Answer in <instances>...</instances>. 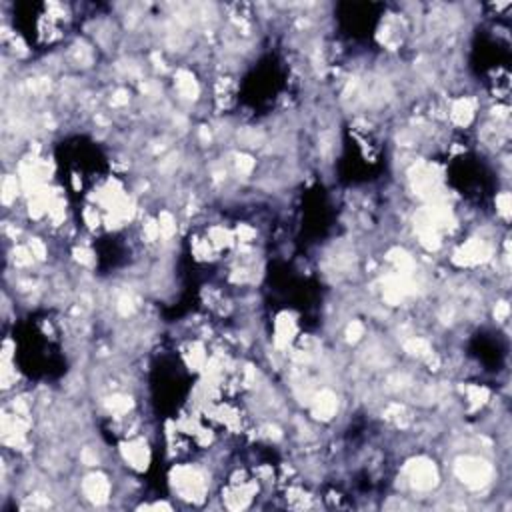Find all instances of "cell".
<instances>
[{
	"label": "cell",
	"mask_w": 512,
	"mask_h": 512,
	"mask_svg": "<svg viewBox=\"0 0 512 512\" xmlns=\"http://www.w3.org/2000/svg\"><path fill=\"white\" fill-rule=\"evenodd\" d=\"M123 456L132 468L144 470L150 460V450L144 440H130V443L123 444Z\"/></svg>",
	"instance_id": "8992f818"
},
{
	"label": "cell",
	"mask_w": 512,
	"mask_h": 512,
	"mask_svg": "<svg viewBox=\"0 0 512 512\" xmlns=\"http://www.w3.org/2000/svg\"><path fill=\"white\" fill-rule=\"evenodd\" d=\"M456 477L470 489H482L492 478V467L478 456H465L456 462Z\"/></svg>",
	"instance_id": "6da1fadb"
},
{
	"label": "cell",
	"mask_w": 512,
	"mask_h": 512,
	"mask_svg": "<svg viewBox=\"0 0 512 512\" xmlns=\"http://www.w3.org/2000/svg\"><path fill=\"white\" fill-rule=\"evenodd\" d=\"M363 336H365V324L358 322V320H353V322L346 326V341L356 342L360 341Z\"/></svg>",
	"instance_id": "30bf717a"
},
{
	"label": "cell",
	"mask_w": 512,
	"mask_h": 512,
	"mask_svg": "<svg viewBox=\"0 0 512 512\" xmlns=\"http://www.w3.org/2000/svg\"><path fill=\"white\" fill-rule=\"evenodd\" d=\"M172 482L176 492L183 499H205L206 494V478L200 470L193 467H178L172 470Z\"/></svg>",
	"instance_id": "7a4b0ae2"
},
{
	"label": "cell",
	"mask_w": 512,
	"mask_h": 512,
	"mask_svg": "<svg viewBox=\"0 0 512 512\" xmlns=\"http://www.w3.org/2000/svg\"><path fill=\"white\" fill-rule=\"evenodd\" d=\"M508 310H511V308H508L506 302H499L496 308H494V317H496V320H499V322H504V320L508 319Z\"/></svg>",
	"instance_id": "7c38bea8"
},
{
	"label": "cell",
	"mask_w": 512,
	"mask_h": 512,
	"mask_svg": "<svg viewBox=\"0 0 512 512\" xmlns=\"http://www.w3.org/2000/svg\"><path fill=\"white\" fill-rule=\"evenodd\" d=\"M176 89H178V94L186 98V101H194L198 96V82L194 80V76L188 72V70H178L176 72Z\"/></svg>",
	"instance_id": "ba28073f"
},
{
	"label": "cell",
	"mask_w": 512,
	"mask_h": 512,
	"mask_svg": "<svg viewBox=\"0 0 512 512\" xmlns=\"http://www.w3.org/2000/svg\"><path fill=\"white\" fill-rule=\"evenodd\" d=\"M474 101L472 98H468V96H462V98H458L456 103H453L450 106V120L455 123L456 126H468L470 125V120L474 118Z\"/></svg>",
	"instance_id": "52a82bcc"
},
{
	"label": "cell",
	"mask_w": 512,
	"mask_h": 512,
	"mask_svg": "<svg viewBox=\"0 0 512 512\" xmlns=\"http://www.w3.org/2000/svg\"><path fill=\"white\" fill-rule=\"evenodd\" d=\"M312 416L319 421H332L339 412V397L332 390H320L312 399Z\"/></svg>",
	"instance_id": "277c9868"
},
{
	"label": "cell",
	"mask_w": 512,
	"mask_h": 512,
	"mask_svg": "<svg viewBox=\"0 0 512 512\" xmlns=\"http://www.w3.org/2000/svg\"><path fill=\"white\" fill-rule=\"evenodd\" d=\"M2 203L4 205L8 206L11 203H14L16 200V196H18V190H21V184H18V178L16 176H6L4 178V183H2Z\"/></svg>",
	"instance_id": "9c48e42d"
},
{
	"label": "cell",
	"mask_w": 512,
	"mask_h": 512,
	"mask_svg": "<svg viewBox=\"0 0 512 512\" xmlns=\"http://www.w3.org/2000/svg\"><path fill=\"white\" fill-rule=\"evenodd\" d=\"M496 210H499V215L502 218L508 220V217H511V194L506 193V190L496 196Z\"/></svg>",
	"instance_id": "8fae6325"
},
{
	"label": "cell",
	"mask_w": 512,
	"mask_h": 512,
	"mask_svg": "<svg viewBox=\"0 0 512 512\" xmlns=\"http://www.w3.org/2000/svg\"><path fill=\"white\" fill-rule=\"evenodd\" d=\"M406 472H409V480L412 489L431 490L436 487L438 472H436L434 462L426 460V458H416L414 462H410V467Z\"/></svg>",
	"instance_id": "3957f363"
},
{
	"label": "cell",
	"mask_w": 512,
	"mask_h": 512,
	"mask_svg": "<svg viewBox=\"0 0 512 512\" xmlns=\"http://www.w3.org/2000/svg\"><path fill=\"white\" fill-rule=\"evenodd\" d=\"M82 492L89 501L103 504L108 501V494H110V480L104 474H91L82 482Z\"/></svg>",
	"instance_id": "5b68a950"
}]
</instances>
